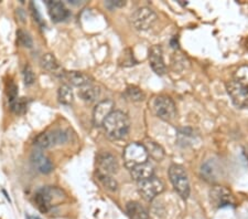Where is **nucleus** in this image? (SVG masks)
Listing matches in <instances>:
<instances>
[{"label": "nucleus", "instance_id": "1", "mask_svg": "<svg viewBox=\"0 0 248 219\" xmlns=\"http://www.w3.org/2000/svg\"><path fill=\"white\" fill-rule=\"evenodd\" d=\"M103 127L107 137L113 141H118L127 136L130 122L127 115L122 111H113L103 122Z\"/></svg>", "mask_w": 248, "mask_h": 219}, {"label": "nucleus", "instance_id": "2", "mask_svg": "<svg viewBox=\"0 0 248 219\" xmlns=\"http://www.w3.org/2000/svg\"><path fill=\"white\" fill-rule=\"evenodd\" d=\"M169 178L171 184L183 199H187L190 196V182L185 167L179 164H173L169 168Z\"/></svg>", "mask_w": 248, "mask_h": 219}, {"label": "nucleus", "instance_id": "3", "mask_svg": "<svg viewBox=\"0 0 248 219\" xmlns=\"http://www.w3.org/2000/svg\"><path fill=\"white\" fill-rule=\"evenodd\" d=\"M148 157L149 155L147 153L145 145L140 144V143H130L125 147L123 153L124 163L129 169L148 162Z\"/></svg>", "mask_w": 248, "mask_h": 219}, {"label": "nucleus", "instance_id": "4", "mask_svg": "<svg viewBox=\"0 0 248 219\" xmlns=\"http://www.w3.org/2000/svg\"><path fill=\"white\" fill-rule=\"evenodd\" d=\"M227 93L234 104L239 109H248V83L232 80L226 83Z\"/></svg>", "mask_w": 248, "mask_h": 219}, {"label": "nucleus", "instance_id": "5", "mask_svg": "<svg viewBox=\"0 0 248 219\" xmlns=\"http://www.w3.org/2000/svg\"><path fill=\"white\" fill-rule=\"evenodd\" d=\"M157 15L154 10L148 7H141L131 15L130 22L136 30L145 31L149 30L157 22Z\"/></svg>", "mask_w": 248, "mask_h": 219}, {"label": "nucleus", "instance_id": "6", "mask_svg": "<svg viewBox=\"0 0 248 219\" xmlns=\"http://www.w3.org/2000/svg\"><path fill=\"white\" fill-rule=\"evenodd\" d=\"M151 106L155 114L163 121H172L177 114L174 102L167 95H159L155 98Z\"/></svg>", "mask_w": 248, "mask_h": 219}, {"label": "nucleus", "instance_id": "7", "mask_svg": "<svg viewBox=\"0 0 248 219\" xmlns=\"http://www.w3.org/2000/svg\"><path fill=\"white\" fill-rule=\"evenodd\" d=\"M163 190H165V184L155 176L138 183V192L147 202L154 201Z\"/></svg>", "mask_w": 248, "mask_h": 219}, {"label": "nucleus", "instance_id": "8", "mask_svg": "<svg viewBox=\"0 0 248 219\" xmlns=\"http://www.w3.org/2000/svg\"><path fill=\"white\" fill-rule=\"evenodd\" d=\"M67 139V134L62 130H53L49 131V132H45L39 134L37 137L34 138V145L38 147L39 150H46L50 147L62 144Z\"/></svg>", "mask_w": 248, "mask_h": 219}, {"label": "nucleus", "instance_id": "9", "mask_svg": "<svg viewBox=\"0 0 248 219\" xmlns=\"http://www.w3.org/2000/svg\"><path fill=\"white\" fill-rule=\"evenodd\" d=\"M211 204L217 208H224V207L234 206L235 198L230 189L224 186H214L210 190Z\"/></svg>", "mask_w": 248, "mask_h": 219}, {"label": "nucleus", "instance_id": "10", "mask_svg": "<svg viewBox=\"0 0 248 219\" xmlns=\"http://www.w3.org/2000/svg\"><path fill=\"white\" fill-rule=\"evenodd\" d=\"M148 59H149V63L151 69H153L155 73L159 75H162L166 73L167 67L163 60V52L162 48L160 46H153L149 49V53H148Z\"/></svg>", "mask_w": 248, "mask_h": 219}, {"label": "nucleus", "instance_id": "11", "mask_svg": "<svg viewBox=\"0 0 248 219\" xmlns=\"http://www.w3.org/2000/svg\"><path fill=\"white\" fill-rule=\"evenodd\" d=\"M97 170H101V172L109 175L116 174L119 169L117 158L108 152H102L97 155Z\"/></svg>", "mask_w": 248, "mask_h": 219}, {"label": "nucleus", "instance_id": "12", "mask_svg": "<svg viewBox=\"0 0 248 219\" xmlns=\"http://www.w3.org/2000/svg\"><path fill=\"white\" fill-rule=\"evenodd\" d=\"M115 103L111 100H104L95 106L93 112V121L96 126H102L105 118L114 111Z\"/></svg>", "mask_w": 248, "mask_h": 219}, {"label": "nucleus", "instance_id": "13", "mask_svg": "<svg viewBox=\"0 0 248 219\" xmlns=\"http://www.w3.org/2000/svg\"><path fill=\"white\" fill-rule=\"evenodd\" d=\"M31 162L34 168L42 174H49L53 170L54 166L52 164L51 159L41 150H37L32 153Z\"/></svg>", "mask_w": 248, "mask_h": 219}, {"label": "nucleus", "instance_id": "14", "mask_svg": "<svg viewBox=\"0 0 248 219\" xmlns=\"http://www.w3.org/2000/svg\"><path fill=\"white\" fill-rule=\"evenodd\" d=\"M154 174H155L154 166L151 165L149 162H146V163H143V164L135 166L130 169L131 178L138 183L155 176Z\"/></svg>", "mask_w": 248, "mask_h": 219}, {"label": "nucleus", "instance_id": "15", "mask_svg": "<svg viewBox=\"0 0 248 219\" xmlns=\"http://www.w3.org/2000/svg\"><path fill=\"white\" fill-rule=\"evenodd\" d=\"M51 19L54 22H61L69 17V10L60 1H46Z\"/></svg>", "mask_w": 248, "mask_h": 219}, {"label": "nucleus", "instance_id": "16", "mask_svg": "<svg viewBox=\"0 0 248 219\" xmlns=\"http://www.w3.org/2000/svg\"><path fill=\"white\" fill-rule=\"evenodd\" d=\"M126 212L130 219H149L148 210L138 202H129L126 205Z\"/></svg>", "mask_w": 248, "mask_h": 219}, {"label": "nucleus", "instance_id": "17", "mask_svg": "<svg viewBox=\"0 0 248 219\" xmlns=\"http://www.w3.org/2000/svg\"><path fill=\"white\" fill-rule=\"evenodd\" d=\"M41 67L45 70H46L47 72L54 73L57 75H62L63 77L64 72H62L61 66H60L57 58H55L52 53H46L43 55L41 58Z\"/></svg>", "mask_w": 248, "mask_h": 219}, {"label": "nucleus", "instance_id": "18", "mask_svg": "<svg viewBox=\"0 0 248 219\" xmlns=\"http://www.w3.org/2000/svg\"><path fill=\"white\" fill-rule=\"evenodd\" d=\"M34 202H35V205H37L40 212L45 213V214L49 212V210L51 209V207L53 206L52 205L49 193H47V190H46V188L40 189L39 192L35 194Z\"/></svg>", "mask_w": 248, "mask_h": 219}, {"label": "nucleus", "instance_id": "19", "mask_svg": "<svg viewBox=\"0 0 248 219\" xmlns=\"http://www.w3.org/2000/svg\"><path fill=\"white\" fill-rule=\"evenodd\" d=\"M99 89L97 86H95L90 83V84L84 85L82 87H79L78 90V95L83 101H85L87 103H93L99 97Z\"/></svg>", "mask_w": 248, "mask_h": 219}, {"label": "nucleus", "instance_id": "20", "mask_svg": "<svg viewBox=\"0 0 248 219\" xmlns=\"http://www.w3.org/2000/svg\"><path fill=\"white\" fill-rule=\"evenodd\" d=\"M63 77L67 79V81L75 86L82 87L84 85L90 84V78L87 77L86 74L82 72H78V71H70V72H64Z\"/></svg>", "mask_w": 248, "mask_h": 219}, {"label": "nucleus", "instance_id": "21", "mask_svg": "<svg viewBox=\"0 0 248 219\" xmlns=\"http://www.w3.org/2000/svg\"><path fill=\"white\" fill-rule=\"evenodd\" d=\"M96 177L99 181V183L104 186V188L107 190H110V192H116L118 189V183L116 179L113 177V175L103 173L101 170H97L96 172Z\"/></svg>", "mask_w": 248, "mask_h": 219}, {"label": "nucleus", "instance_id": "22", "mask_svg": "<svg viewBox=\"0 0 248 219\" xmlns=\"http://www.w3.org/2000/svg\"><path fill=\"white\" fill-rule=\"evenodd\" d=\"M145 147L147 150L148 155H150L151 157L155 161H162L163 157H165V151L161 146L154 141H147V143L145 144Z\"/></svg>", "mask_w": 248, "mask_h": 219}, {"label": "nucleus", "instance_id": "23", "mask_svg": "<svg viewBox=\"0 0 248 219\" xmlns=\"http://www.w3.org/2000/svg\"><path fill=\"white\" fill-rule=\"evenodd\" d=\"M58 98L59 101L64 105H70L74 101V94L73 91H72L71 87L67 84H62L59 87L58 92Z\"/></svg>", "mask_w": 248, "mask_h": 219}, {"label": "nucleus", "instance_id": "24", "mask_svg": "<svg viewBox=\"0 0 248 219\" xmlns=\"http://www.w3.org/2000/svg\"><path fill=\"white\" fill-rule=\"evenodd\" d=\"M125 98L129 100V101H133V102H139V101H143L146 98L145 93H143V91L141 89H139L138 86H135V85H130L128 86L126 91H125Z\"/></svg>", "mask_w": 248, "mask_h": 219}, {"label": "nucleus", "instance_id": "25", "mask_svg": "<svg viewBox=\"0 0 248 219\" xmlns=\"http://www.w3.org/2000/svg\"><path fill=\"white\" fill-rule=\"evenodd\" d=\"M11 109L17 114L25 113L28 109V101L25 98L17 99L14 103H11Z\"/></svg>", "mask_w": 248, "mask_h": 219}, {"label": "nucleus", "instance_id": "26", "mask_svg": "<svg viewBox=\"0 0 248 219\" xmlns=\"http://www.w3.org/2000/svg\"><path fill=\"white\" fill-rule=\"evenodd\" d=\"M17 39L20 45L26 48H31L32 45H33V41H32V38L30 37V34L23 30L17 31Z\"/></svg>", "mask_w": 248, "mask_h": 219}, {"label": "nucleus", "instance_id": "27", "mask_svg": "<svg viewBox=\"0 0 248 219\" xmlns=\"http://www.w3.org/2000/svg\"><path fill=\"white\" fill-rule=\"evenodd\" d=\"M23 80H25L27 85L33 84L35 81V74L30 66H26L25 69H23Z\"/></svg>", "mask_w": 248, "mask_h": 219}, {"label": "nucleus", "instance_id": "28", "mask_svg": "<svg viewBox=\"0 0 248 219\" xmlns=\"http://www.w3.org/2000/svg\"><path fill=\"white\" fill-rule=\"evenodd\" d=\"M8 98H9L10 103H14L18 99V87L15 83H11L8 87Z\"/></svg>", "mask_w": 248, "mask_h": 219}, {"label": "nucleus", "instance_id": "29", "mask_svg": "<svg viewBox=\"0 0 248 219\" xmlns=\"http://www.w3.org/2000/svg\"><path fill=\"white\" fill-rule=\"evenodd\" d=\"M105 5L110 8V9H114V8H121L126 5L125 1L123 0H109V1H106Z\"/></svg>", "mask_w": 248, "mask_h": 219}, {"label": "nucleus", "instance_id": "30", "mask_svg": "<svg viewBox=\"0 0 248 219\" xmlns=\"http://www.w3.org/2000/svg\"><path fill=\"white\" fill-rule=\"evenodd\" d=\"M246 45H247L246 47H247V49H248V40H247V43H246Z\"/></svg>", "mask_w": 248, "mask_h": 219}]
</instances>
